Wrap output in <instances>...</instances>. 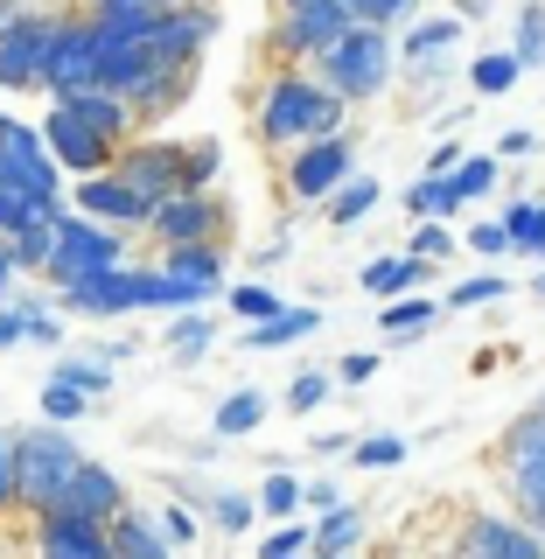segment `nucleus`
Returning <instances> with one entry per match:
<instances>
[{
  "mask_svg": "<svg viewBox=\"0 0 545 559\" xmlns=\"http://www.w3.org/2000/svg\"><path fill=\"white\" fill-rule=\"evenodd\" d=\"M503 483H511L518 518L545 532V406L524 413L518 427L503 433Z\"/></svg>",
  "mask_w": 545,
  "mask_h": 559,
  "instance_id": "6e6552de",
  "label": "nucleus"
},
{
  "mask_svg": "<svg viewBox=\"0 0 545 559\" xmlns=\"http://www.w3.org/2000/svg\"><path fill=\"white\" fill-rule=\"evenodd\" d=\"M57 14L63 8H28L0 35V92H43V57H49V35H57Z\"/></svg>",
  "mask_w": 545,
  "mask_h": 559,
  "instance_id": "9d476101",
  "label": "nucleus"
},
{
  "mask_svg": "<svg viewBox=\"0 0 545 559\" xmlns=\"http://www.w3.org/2000/svg\"><path fill=\"white\" fill-rule=\"evenodd\" d=\"M49 371H63L70 384H84L92 399H105V392H112V378H119V364L105 357V349H70V357H57Z\"/></svg>",
  "mask_w": 545,
  "mask_h": 559,
  "instance_id": "7c9ffc66",
  "label": "nucleus"
},
{
  "mask_svg": "<svg viewBox=\"0 0 545 559\" xmlns=\"http://www.w3.org/2000/svg\"><path fill=\"white\" fill-rule=\"evenodd\" d=\"M259 552H266V559H294V552H315V532H308V524H294V518H280L273 532L259 538Z\"/></svg>",
  "mask_w": 545,
  "mask_h": 559,
  "instance_id": "49530a36",
  "label": "nucleus"
},
{
  "mask_svg": "<svg viewBox=\"0 0 545 559\" xmlns=\"http://www.w3.org/2000/svg\"><path fill=\"white\" fill-rule=\"evenodd\" d=\"M406 252H419V259H448V252H454V231H448L441 217H419V231L406 238Z\"/></svg>",
  "mask_w": 545,
  "mask_h": 559,
  "instance_id": "3c124183",
  "label": "nucleus"
},
{
  "mask_svg": "<svg viewBox=\"0 0 545 559\" xmlns=\"http://www.w3.org/2000/svg\"><path fill=\"white\" fill-rule=\"evenodd\" d=\"M434 314H441V308H434V301H413V294H392V301H384L378 308V329H384V336H427V329H434Z\"/></svg>",
  "mask_w": 545,
  "mask_h": 559,
  "instance_id": "72a5a7b5",
  "label": "nucleus"
},
{
  "mask_svg": "<svg viewBox=\"0 0 545 559\" xmlns=\"http://www.w3.org/2000/svg\"><path fill=\"white\" fill-rule=\"evenodd\" d=\"M43 140H49V154L63 162V175H98V168H112V162H119V140H105L92 119H78L63 98H49V112H43Z\"/></svg>",
  "mask_w": 545,
  "mask_h": 559,
  "instance_id": "9b49d317",
  "label": "nucleus"
},
{
  "mask_svg": "<svg viewBox=\"0 0 545 559\" xmlns=\"http://www.w3.org/2000/svg\"><path fill=\"white\" fill-rule=\"evenodd\" d=\"M189 92H197V63H162V70H154V78L147 84H133V112H140V133H147L154 127V119H168L175 112V105H182Z\"/></svg>",
  "mask_w": 545,
  "mask_h": 559,
  "instance_id": "412c9836",
  "label": "nucleus"
},
{
  "mask_svg": "<svg viewBox=\"0 0 545 559\" xmlns=\"http://www.w3.org/2000/svg\"><path fill=\"white\" fill-rule=\"evenodd\" d=\"M78 210H92V217L119 224V231H147V224H154V197H147V189H133L119 168L78 175Z\"/></svg>",
  "mask_w": 545,
  "mask_h": 559,
  "instance_id": "dca6fc26",
  "label": "nucleus"
},
{
  "mask_svg": "<svg viewBox=\"0 0 545 559\" xmlns=\"http://www.w3.org/2000/svg\"><path fill=\"white\" fill-rule=\"evenodd\" d=\"M105 266H127V231L119 224L92 217L78 203H57V259H49V287H70L84 273H105Z\"/></svg>",
  "mask_w": 545,
  "mask_h": 559,
  "instance_id": "39448f33",
  "label": "nucleus"
},
{
  "mask_svg": "<svg viewBox=\"0 0 545 559\" xmlns=\"http://www.w3.org/2000/svg\"><path fill=\"white\" fill-rule=\"evenodd\" d=\"M224 224H232V210H224L217 189H175V197L154 203V224L147 231L168 245H197V238H224Z\"/></svg>",
  "mask_w": 545,
  "mask_h": 559,
  "instance_id": "ddd939ff",
  "label": "nucleus"
},
{
  "mask_svg": "<svg viewBox=\"0 0 545 559\" xmlns=\"http://www.w3.org/2000/svg\"><path fill=\"white\" fill-rule=\"evenodd\" d=\"M259 419H266V392H259V384H238V392L217 399V419H210V433H224V441H245V433H259Z\"/></svg>",
  "mask_w": 545,
  "mask_h": 559,
  "instance_id": "b1692460",
  "label": "nucleus"
},
{
  "mask_svg": "<svg viewBox=\"0 0 545 559\" xmlns=\"http://www.w3.org/2000/svg\"><path fill=\"white\" fill-rule=\"evenodd\" d=\"M35 217H57V203H43V197H28V189H0V231H28Z\"/></svg>",
  "mask_w": 545,
  "mask_h": 559,
  "instance_id": "58836bf2",
  "label": "nucleus"
},
{
  "mask_svg": "<svg viewBox=\"0 0 545 559\" xmlns=\"http://www.w3.org/2000/svg\"><path fill=\"white\" fill-rule=\"evenodd\" d=\"M154 511H162L168 538H175V552H189V546L203 538V524H197V503H189V497H168V503H154Z\"/></svg>",
  "mask_w": 545,
  "mask_h": 559,
  "instance_id": "a18cd8bd",
  "label": "nucleus"
},
{
  "mask_svg": "<svg viewBox=\"0 0 545 559\" xmlns=\"http://www.w3.org/2000/svg\"><path fill=\"white\" fill-rule=\"evenodd\" d=\"M349 8H357V22H384V28H392V22H413L419 0H349Z\"/></svg>",
  "mask_w": 545,
  "mask_h": 559,
  "instance_id": "864d4df0",
  "label": "nucleus"
},
{
  "mask_svg": "<svg viewBox=\"0 0 545 559\" xmlns=\"http://www.w3.org/2000/svg\"><path fill=\"white\" fill-rule=\"evenodd\" d=\"M0 189H28L43 203H63V162L49 154L43 119L0 112Z\"/></svg>",
  "mask_w": 545,
  "mask_h": 559,
  "instance_id": "423d86ee",
  "label": "nucleus"
},
{
  "mask_svg": "<svg viewBox=\"0 0 545 559\" xmlns=\"http://www.w3.org/2000/svg\"><path fill=\"white\" fill-rule=\"evenodd\" d=\"M343 119H349V98L336 84H322L315 70H294V63L266 70V84L252 92V140L266 154H287L315 133H343Z\"/></svg>",
  "mask_w": 545,
  "mask_h": 559,
  "instance_id": "f257e3e1",
  "label": "nucleus"
},
{
  "mask_svg": "<svg viewBox=\"0 0 545 559\" xmlns=\"http://www.w3.org/2000/svg\"><path fill=\"white\" fill-rule=\"evenodd\" d=\"M224 308H232L238 322H266V314H280L287 301H280L273 287H259V280H252V287H224Z\"/></svg>",
  "mask_w": 545,
  "mask_h": 559,
  "instance_id": "ea45409f",
  "label": "nucleus"
},
{
  "mask_svg": "<svg viewBox=\"0 0 545 559\" xmlns=\"http://www.w3.org/2000/svg\"><path fill=\"white\" fill-rule=\"evenodd\" d=\"M14 280H22V266H14V245L0 238V301H8V294H14Z\"/></svg>",
  "mask_w": 545,
  "mask_h": 559,
  "instance_id": "bf43d9fd",
  "label": "nucleus"
},
{
  "mask_svg": "<svg viewBox=\"0 0 545 559\" xmlns=\"http://www.w3.org/2000/svg\"><path fill=\"white\" fill-rule=\"evenodd\" d=\"M503 294H511L503 273H476V280H462V287H448V308H483V301H503Z\"/></svg>",
  "mask_w": 545,
  "mask_h": 559,
  "instance_id": "de8ad7c7",
  "label": "nucleus"
},
{
  "mask_svg": "<svg viewBox=\"0 0 545 559\" xmlns=\"http://www.w3.org/2000/svg\"><path fill=\"white\" fill-rule=\"evenodd\" d=\"M406 210H413V217H454V210H462V197H454V175L448 168H427L406 189Z\"/></svg>",
  "mask_w": 545,
  "mask_h": 559,
  "instance_id": "473e14b6",
  "label": "nucleus"
},
{
  "mask_svg": "<svg viewBox=\"0 0 545 559\" xmlns=\"http://www.w3.org/2000/svg\"><path fill=\"white\" fill-rule=\"evenodd\" d=\"M35 552H49V559H112V524L84 518L78 503H49V511H35Z\"/></svg>",
  "mask_w": 545,
  "mask_h": 559,
  "instance_id": "4468645a",
  "label": "nucleus"
},
{
  "mask_svg": "<svg viewBox=\"0 0 545 559\" xmlns=\"http://www.w3.org/2000/svg\"><path fill=\"white\" fill-rule=\"evenodd\" d=\"M378 197H384V189H378V175H349V182H343V189H336V197H329L322 210H329V224H336V231H349L357 217H371V210H378Z\"/></svg>",
  "mask_w": 545,
  "mask_h": 559,
  "instance_id": "2f4dec72",
  "label": "nucleus"
},
{
  "mask_svg": "<svg viewBox=\"0 0 545 559\" xmlns=\"http://www.w3.org/2000/svg\"><path fill=\"white\" fill-rule=\"evenodd\" d=\"M371 371H378L371 349H357V357H343V364H336V378H343V384H371Z\"/></svg>",
  "mask_w": 545,
  "mask_h": 559,
  "instance_id": "4d7b16f0",
  "label": "nucleus"
},
{
  "mask_svg": "<svg viewBox=\"0 0 545 559\" xmlns=\"http://www.w3.org/2000/svg\"><path fill=\"white\" fill-rule=\"evenodd\" d=\"M162 266L175 280V308H210L224 294V238H197V245H168Z\"/></svg>",
  "mask_w": 545,
  "mask_h": 559,
  "instance_id": "2eb2a0df",
  "label": "nucleus"
},
{
  "mask_svg": "<svg viewBox=\"0 0 545 559\" xmlns=\"http://www.w3.org/2000/svg\"><path fill=\"white\" fill-rule=\"evenodd\" d=\"M14 266L22 273H49V259H57V217H35L28 231H14Z\"/></svg>",
  "mask_w": 545,
  "mask_h": 559,
  "instance_id": "c9c22d12",
  "label": "nucleus"
},
{
  "mask_svg": "<svg viewBox=\"0 0 545 559\" xmlns=\"http://www.w3.org/2000/svg\"><path fill=\"white\" fill-rule=\"evenodd\" d=\"M503 224H511L518 252H532L538 266H545V203H511V210H503Z\"/></svg>",
  "mask_w": 545,
  "mask_h": 559,
  "instance_id": "4c0bfd02",
  "label": "nucleus"
},
{
  "mask_svg": "<svg viewBox=\"0 0 545 559\" xmlns=\"http://www.w3.org/2000/svg\"><path fill=\"white\" fill-rule=\"evenodd\" d=\"M349 462L357 468H399L406 462V441L399 433H364V441H349Z\"/></svg>",
  "mask_w": 545,
  "mask_h": 559,
  "instance_id": "79ce46f5",
  "label": "nucleus"
},
{
  "mask_svg": "<svg viewBox=\"0 0 545 559\" xmlns=\"http://www.w3.org/2000/svg\"><path fill=\"white\" fill-rule=\"evenodd\" d=\"M518 78H524V57H518V49H489V57L469 63V84H476L483 98H503Z\"/></svg>",
  "mask_w": 545,
  "mask_h": 559,
  "instance_id": "f704fd0d",
  "label": "nucleus"
},
{
  "mask_svg": "<svg viewBox=\"0 0 545 559\" xmlns=\"http://www.w3.org/2000/svg\"><path fill=\"white\" fill-rule=\"evenodd\" d=\"M454 43H462V14H434V22H413V28H406V49H399V63L448 57Z\"/></svg>",
  "mask_w": 545,
  "mask_h": 559,
  "instance_id": "c85d7f7f",
  "label": "nucleus"
},
{
  "mask_svg": "<svg viewBox=\"0 0 545 559\" xmlns=\"http://www.w3.org/2000/svg\"><path fill=\"white\" fill-rule=\"evenodd\" d=\"M448 175H454V197L469 203V197H483V189L497 182V154H462V162H454Z\"/></svg>",
  "mask_w": 545,
  "mask_h": 559,
  "instance_id": "37998d69",
  "label": "nucleus"
},
{
  "mask_svg": "<svg viewBox=\"0 0 545 559\" xmlns=\"http://www.w3.org/2000/svg\"><path fill=\"white\" fill-rule=\"evenodd\" d=\"M14 503H22V441L0 427V518H8Z\"/></svg>",
  "mask_w": 545,
  "mask_h": 559,
  "instance_id": "c03bdc74",
  "label": "nucleus"
},
{
  "mask_svg": "<svg viewBox=\"0 0 545 559\" xmlns=\"http://www.w3.org/2000/svg\"><path fill=\"white\" fill-rule=\"evenodd\" d=\"M92 8H154V0H92Z\"/></svg>",
  "mask_w": 545,
  "mask_h": 559,
  "instance_id": "680f3d73",
  "label": "nucleus"
},
{
  "mask_svg": "<svg viewBox=\"0 0 545 559\" xmlns=\"http://www.w3.org/2000/svg\"><path fill=\"white\" fill-rule=\"evenodd\" d=\"M427 273H434V259H419V252H392V259H371V266H364V287H371L378 301H392V294L419 287Z\"/></svg>",
  "mask_w": 545,
  "mask_h": 559,
  "instance_id": "a878e982",
  "label": "nucleus"
},
{
  "mask_svg": "<svg viewBox=\"0 0 545 559\" xmlns=\"http://www.w3.org/2000/svg\"><path fill=\"white\" fill-rule=\"evenodd\" d=\"M210 35H217V8H203V0H162L147 43L162 49V57H175V63H197Z\"/></svg>",
  "mask_w": 545,
  "mask_h": 559,
  "instance_id": "a211bd4d",
  "label": "nucleus"
},
{
  "mask_svg": "<svg viewBox=\"0 0 545 559\" xmlns=\"http://www.w3.org/2000/svg\"><path fill=\"white\" fill-rule=\"evenodd\" d=\"M315 329H322V314H315V308H280V314H266V322H245L238 349H280V343L315 336Z\"/></svg>",
  "mask_w": 545,
  "mask_h": 559,
  "instance_id": "5701e85b",
  "label": "nucleus"
},
{
  "mask_svg": "<svg viewBox=\"0 0 545 559\" xmlns=\"http://www.w3.org/2000/svg\"><path fill=\"white\" fill-rule=\"evenodd\" d=\"M119 175H127L133 189H147L154 203L175 197V189H189V140H154V133H133L127 147H119Z\"/></svg>",
  "mask_w": 545,
  "mask_h": 559,
  "instance_id": "1a4fd4ad",
  "label": "nucleus"
},
{
  "mask_svg": "<svg viewBox=\"0 0 545 559\" xmlns=\"http://www.w3.org/2000/svg\"><path fill=\"white\" fill-rule=\"evenodd\" d=\"M203 511H210V524H217L224 538H245L259 518V489H203Z\"/></svg>",
  "mask_w": 545,
  "mask_h": 559,
  "instance_id": "393cba45",
  "label": "nucleus"
},
{
  "mask_svg": "<svg viewBox=\"0 0 545 559\" xmlns=\"http://www.w3.org/2000/svg\"><path fill=\"white\" fill-rule=\"evenodd\" d=\"M8 343H28V308L22 301H0V349Z\"/></svg>",
  "mask_w": 545,
  "mask_h": 559,
  "instance_id": "6e6d98bb",
  "label": "nucleus"
},
{
  "mask_svg": "<svg viewBox=\"0 0 545 559\" xmlns=\"http://www.w3.org/2000/svg\"><path fill=\"white\" fill-rule=\"evenodd\" d=\"M329 503H343V489L329 476H308V511H329Z\"/></svg>",
  "mask_w": 545,
  "mask_h": 559,
  "instance_id": "13d9d810",
  "label": "nucleus"
},
{
  "mask_svg": "<svg viewBox=\"0 0 545 559\" xmlns=\"http://www.w3.org/2000/svg\"><path fill=\"white\" fill-rule=\"evenodd\" d=\"M357 22V8H322V14H273V57L280 63H315L336 35Z\"/></svg>",
  "mask_w": 545,
  "mask_h": 559,
  "instance_id": "f3484780",
  "label": "nucleus"
},
{
  "mask_svg": "<svg viewBox=\"0 0 545 559\" xmlns=\"http://www.w3.org/2000/svg\"><path fill=\"white\" fill-rule=\"evenodd\" d=\"M322 8H343V0H280V14H322Z\"/></svg>",
  "mask_w": 545,
  "mask_h": 559,
  "instance_id": "052dcab7",
  "label": "nucleus"
},
{
  "mask_svg": "<svg viewBox=\"0 0 545 559\" xmlns=\"http://www.w3.org/2000/svg\"><path fill=\"white\" fill-rule=\"evenodd\" d=\"M14 441H22V511H49V503H63L70 476H78L84 448L78 433L63 427V419H35V427H14Z\"/></svg>",
  "mask_w": 545,
  "mask_h": 559,
  "instance_id": "20e7f679",
  "label": "nucleus"
},
{
  "mask_svg": "<svg viewBox=\"0 0 545 559\" xmlns=\"http://www.w3.org/2000/svg\"><path fill=\"white\" fill-rule=\"evenodd\" d=\"M462 552H476V559H538L545 552V532H538V524H524V518L476 511V518H469V532H462Z\"/></svg>",
  "mask_w": 545,
  "mask_h": 559,
  "instance_id": "6ab92c4d",
  "label": "nucleus"
},
{
  "mask_svg": "<svg viewBox=\"0 0 545 559\" xmlns=\"http://www.w3.org/2000/svg\"><path fill=\"white\" fill-rule=\"evenodd\" d=\"M518 57H524V70L545 63V8H538V0H532V8H518Z\"/></svg>",
  "mask_w": 545,
  "mask_h": 559,
  "instance_id": "09e8293b",
  "label": "nucleus"
},
{
  "mask_svg": "<svg viewBox=\"0 0 545 559\" xmlns=\"http://www.w3.org/2000/svg\"><path fill=\"white\" fill-rule=\"evenodd\" d=\"M538 294H545V273H538Z\"/></svg>",
  "mask_w": 545,
  "mask_h": 559,
  "instance_id": "e2e57ef3",
  "label": "nucleus"
},
{
  "mask_svg": "<svg viewBox=\"0 0 545 559\" xmlns=\"http://www.w3.org/2000/svg\"><path fill=\"white\" fill-rule=\"evenodd\" d=\"M98 78V28L92 14H57V35H49V57H43V92L57 98L70 84H92Z\"/></svg>",
  "mask_w": 545,
  "mask_h": 559,
  "instance_id": "f8f14e48",
  "label": "nucleus"
},
{
  "mask_svg": "<svg viewBox=\"0 0 545 559\" xmlns=\"http://www.w3.org/2000/svg\"><path fill=\"white\" fill-rule=\"evenodd\" d=\"M168 552H175V538H168L162 511H140V503H127V511L112 518V559H168Z\"/></svg>",
  "mask_w": 545,
  "mask_h": 559,
  "instance_id": "4be33fe9",
  "label": "nucleus"
},
{
  "mask_svg": "<svg viewBox=\"0 0 545 559\" xmlns=\"http://www.w3.org/2000/svg\"><path fill=\"white\" fill-rule=\"evenodd\" d=\"M63 503H78L84 518H105V524H112V518L133 503V489H127V476H119V468H105L98 454H84L78 476H70V489H63Z\"/></svg>",
  "mask_w": 545,
  "mask_h": 559,
  "instance_id": "aec40b11",
  "label": "nucleus"
},
{
  "mask_svg": "<svg viewBox=\"0 0 545 559\" xmlns=\"http://www.w3.org/2000/svg\"><path fill=\"white\" fill-rule=\"evenodd\" d=\"M14 301L28 308V343H63V322H57V308H43V301H28V294H14Z\"/></svg>",
  "mask_w": 545,
  "mask_h": 559,
  "instance_id": "5fc2aeb1",
  "label": "nucleus"
},
{
  "mask_svg": "<svg viewBox=\"0 0 545 559\" xmlns=\"http://www.w3.org/2000/svg\"><path fill=\"white\" fill-rule=\"evenodd\" d=\"M364 546V511L357 503H329L315 511V552H357Z\"/></svg>",
  "mask_w": 545,
  "mask_h": 559,
  "instance_id": "cd10ccee",
  "label": "nucleus"
},
{
  "mask_svg": "<svg viewBox=\"0 0 545 559\" xmlns=\"http://www.w3.org/2000/svg\"><path fill=\"white\" fill-rule=\"evenodd\" d=\"M469 252H483V259L518 252V245H511V224H503V217H497V224H489V217H483V224H469Z\"/></svg>",
  "mask_w": 545,
  "mask_h": 559,
  "instance_id": "603ef678",
  "label": "nucleus"
},
{
  "mask_svg": "<svg viewBox=\"0 0 545 559\" xmlns=\"http://www.w3.org/2000/svg\"><path fill=\"white\" fill-rule=\"evenodd\" d=\"M63 314H92V322H112V314H140V308H168L175 314V280L168 266H105L57 287Z\"/></svg>",
  "mask_w": 545,
  "mask_h": 559,
  "instance_id": "f03ea898",
  "label": "nucleus"
},
{
  "mask_svg": "<svg viewBox=\"0 0 545 559\" xmlns=\"http://www.w3.org/2000/svg\"><path fill=\"white\" fill-rule=\"evenodd\" d=\"M336 371H294L287 384V413H315V406H329V392H336Z\"/></svg>",
  "mask_w": 545,
  "mask_h": 559,
  "instance_id": "a19ab883",
  "label": "nucleus"
},
{
  "mask_svg": "<svg viewBox=\"0 0 545 559\" xmlns=\"http://www.w3.org/2000/svg\"><path fill=\"white\" fill-rule=\"evenodd\" d=\"M84 413H92V392H84V384H70L63 371H49V384H43V419H63V427H78Z\"/></svg>",
  "mask_w": 545,
  "mask_h": 559,
  "instance_id": "e433bc0d",
  "label": "nucleus"
},
{
  "mask_svg": "<svg viewBox=\"0 0 545 559\" xmlns=\"http://www.w3.org/2000/svg\"><path fill=\"white\" fill-rule=\"evenodd\" d=\"M259 511H266V518H294V511H308V476H294L287 462H273V468H266V483H259Z\"/></svg>",
  "mask_w": 545,
  "mask_h": 559,
  "instance_id": "c756f323",
  "label": "nucleus"
},
{
  "mask_svg": "<svg viewBox=\"0 0 545 559\" xmlns=\"http://www.w3.org/2000/svg\"><path fill=\"white\" fill-rule=\"evenodd\" d=\"M224 168V140H189V189H210Z\"/></svg>",
  "mask_w": 545,
  "mask_h": 559,
  "instance_id": "8fccbe9b",
  "label": "nucleus"
},
{
  "mask_svg": "<svg viewBox=\"0 0 545 559\" xmlns=\"http://www.w3.org/2000/svg\"><path fill=\"white\" fill-rule=\"evenodd\" d=\"M392 70H399V43H392V28H384V22H349L336 43L315 57V78L336 84L349 105L378 98L384 84H392Z\"/></svg>",
  "mask_w": 545,
  "mask_h": 559,
  "instance_id": "7ed1b4c3",
  "label": "nucleus"
},
{
  "mask_svg": "<svg viewBox=\"0 0 545 559\" xmlns=\"http://www.w3.org/2000/svg\"><path fill=\"white\" fill-rule=\"evenodd\" d=\"M210 343H217V322H210L203 308H175V322H168V357H175V364H203Z\"/></svg>",
  "mask_w": 545,
  "mask_h": 559,
  "instance_id": "bb28decb",
  "label": "nucleus"
},
{
  "mask_svg": "<svg viewBox=\"0 0 545 559\" xmlns=\"http://www.w3.org/2000/svg\"><path fill=\"white\" fill-rule=\"evenodd\" d=\"M349 175H357V140L349 133H315V140H301V147H287L280 182H287L294 203H329Z\"/></svg>",
  "mask_w": 545,
  "mask_h": 559,
  "instance_id": "0eeeda50",
  "label": "nucleus"
}]
</instances>
